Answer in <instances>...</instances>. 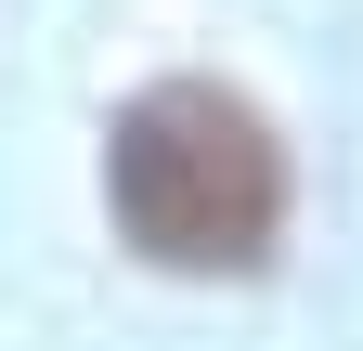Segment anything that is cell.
<instances>
[{"label":"cell","mask_w":363,"mask_h":351,"mask_svg":"<svg viewBox=\"0 0 363 351\" xmlns=\"http://www.w3.org/2000/svg\"><path fill=\"white\" fill-rule=\"evenodd\" d=\"M104 195L156 274H259L286 234V144L220 78H156L104 130Z\"/></svg>","instance_id":"6da1fadb"}]
</instances>
